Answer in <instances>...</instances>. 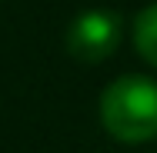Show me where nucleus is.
I'll use <instances>...</instances> for the list:
<instances>
[{
  "label": "nucleus",
  "mask_w": 157,
  "mask_h": 153,
  "mask_svg": "<svg viewBox=\"0 0 157 153\" xmlns=\"http://www.w3.org/2000/svg\"><path fill=\"white\" fill-rule=\"evenodd\" d=\"M130 43L137 50V57L157 70V0L144 3L130 24Z\"/></svg>",
  "instance_id": "3"
},
{
  "label": "nucleus",
  "mask_w": 157,
  "mask_h": 153,
  "mask_svg": "<svg viewBox=\"0 0 157 153\" xmlns=\"http://www.w3.org/2000/svg\"><path fill=\"white\" fill-rule=\"evenodd\" d=\"M97 117L117 143L137 147L157 140V80L147 73H121L100 90Z\"/></svg>",
  "instance_id": "1"
},
{
  "label": "nucleus",
  "mask_w": 157,
  "mask_h": 153,
  "mask_svg": "<svg viewBox=\"0 0 157 153\" xmlns=\"http://www.w3.org/2000/svg\"><path fill=\"white\" fill-rule=\"evenodd\" d=\"M121 37H124L121 13L107 10V7H87L67 24L63 47L80 63H104L121 47Z\"/></svg>",
  "instance_id": "2"
}]
</instances>
